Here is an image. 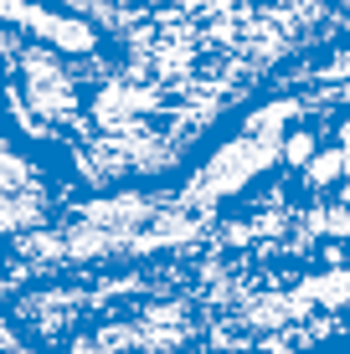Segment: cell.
<instances>
[{"label":"cell","instance_id":"6da1fadb","mask_svg":"<svg viewBox=\"0 0 350 354\" xmlns=\"http://www.w3.org/2000/svg\"><path fill=\"white\" fill-rule=\"evenodd\" d=\"M216 308L196 241L0 277V354H211Z\"/></svg>","mask_w":350,"mask_h":354}]
</instances>
